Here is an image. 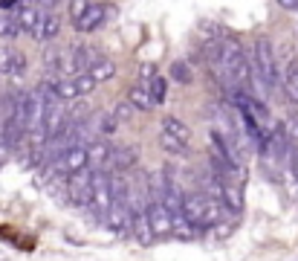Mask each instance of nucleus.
I'll return each instance as SVG.
<instances>
[{
    "mask_svg": "<svg viewBox=\"0 0 298 261\" xmlns=\"http://www.w3.org/2000/svg\"><path fill=\"white\" fill-rule=\"evenodd\" d=\"M252 67L261 73L266 90H275L278 87V61H275V49H272V41H269V38H258V41H255Z\"/></svg>",
    "mask_w": 298,
    "mask_h": 261,
    "instance_id": "obj_1",
    "label": "nucleus"
},
{
    "mask_svg": "<svg viewBox=\"0 0 298 261\" xmlns=\"http://www.w3.org/2000/svg\"><path fill=\"white\" fill-rule=\"evenodd\" d=\"M69 18H72V26H76L79 32H96V29L107 21V6H104V3L76 0V3H69Z\"/></svg>",
    "mask_w": 298,
    "mask_h": 261,
    "instance_id": "obj_2",
    "label": "nucleus"
},
{
    "mask_svg": "<svg viewBox=\"0 0 298 261\" xmlns=\"http://www.w3.org/2000/svg\"><path fill=\"white\" fill-rule=\"evenodd\" d=\"M113 183H116L113 174L96 171V177H93V206H90L96 221H107V212L113 206Z\"/></svg>",
    "mask_w": 298,
    "mask_h": 261,
    "instance_id": "obj_3",
    "label": "nucleus"
},
{
    "mask_svg": "<svg viewBox=\"0 0 298 261\" xmlns=\"http://www.w3.org/2000/svg\"><path fill=\"white\" fill-rule=\"evenodd\" d=\"M44 12H46V3H23L18 9V15H15L21 35H29L32 41H38L41 24H44Z\"/></svg>",
    "mask_w": 298,
    "mask_h": 261,
    "instance_id": "obj_4",
    "label": "nucleus"
},
{
    "mask_svg": "<svg viewBox=\"0 0 298 261\" xmlns=\"http://www.w3.org/2000/svg\"><path fill=\"white\" fill-rule=\"evenodd\" d=\"M44 67L52 79H76L72 76V52L69 49H46Z\"/></svg>",
    "mask_w": 298,
    "mask_h": 261,
    "instance_id": "obj_5",
    "label": "nucleus"
},
{
    "mask_svg": "<svg viewBox=\"0 0 298 261\" xmlns=\"http://www.w3.org/2000/svg\"><path fill=\"white\" fill-rule=\"evenodd\" d=\"M145 215H148V226H151V232H154V238L174 235V215L162 203H148Z\"/></svg>",
    "mask_w": 298,
    "mask_h": 261,
    "instance_id": "obj_6",
    "label": "nucleus"
},
{
    "mask_svg": "<svg viewBox=\"0 0 298 261\" xmlns=\"http://www.w3.org/2000/svg\"><path fill=\"white\" fill-rule=\"evenodd\" d=\"M113 151H116V148H110L107 140H96V143L87 145V157H90V168H93V171H107Z\"/></svg>",
    "mask_w": 298,
    "mask_h": 261,
    "instance_id": "obj_7",
    "label": "nucleus"
},
{
    "mask_svg": "<svg viewBox=\"0 0 298 261\" xmlns=\"http://www.w3.org/2000/svg\"><path fill=\"white\" fill-rule=\"evenodd\" d=\"M136 163H139V151L133 148V145H125V148L113 151V157H110V166H107V174H110V171H116V174H125V171H130Z\"/></svg>",
    "mask_w": 298,
    "mask_h": 261,
    "instance_id": "obj_8",
    "label": "nucleus"
},
{
    "mask_svg": "<svg viewBox=\"0 0 298 261\" xmlns=\"http://www.w3.org/2000/svg\"><path fill=\"white\" fill-rule=\"evenodd\" d=\"M96 49L93 47H87V44H81V47H76L72 49V76L79 79V76H87L90 73V67L96 64Z\"/></svg>",
    "mask_w": 298,
    "mask_h": 261,
    "instance_id": "obj_9",
    "label": "nucleus"
},
{
    "mask_svg": "<svg viewBox=\"0 0 298 261\" xmlns=\"http://www.w3.org/2000/svg\"><path fill=\"white\" fill-rule=\"evenodd\" d=\"M58 29H61V15L55 12V6H52V3H46L44 24H41V35H38V41H41V44H46V41L58 38Z\"/></svg>",
    "mask_w": 298,
    "mask_h": 261,
    "instance_id": "obj_10",
    "label": "nucleus"
},
{
    "mask_svg": "<svg viewBox=\"0 0 298 261\" xmlns=\"http://www.w3.org/2000/svg\"><path fill=\"white\" fill-rule=\"evenodd\" d=\"M127 102L133 105V110H151L154 102H151V93H148V84L145 82H133L127 87Z\"/></svg>",
    "mask_w": 298,
    "mask_h": 261,
    "instance_id": "obj_11",
    "label": "nucleus"
},
{
    "mask_svg": "<svg viewBox=\"0 0 298 261\" xmlns=\"http://www.w3.org/2000/svg\"><path fill=\"white\" fill-rule=\"evenodd\" d=\"M87 76H90V79H93L96 84L110 82V79L116 76V61H110L107 55H99V58H96V64L90 67V73H87Z\"/></svg>",
    "mask_w": 298,
    "mask_h": 261,
    "instance_id": "obj_12",
    "label": "nucleus"
},
{
    "mask_svg": "<svg viewBox=\"0 0 298 261\" xmlns=\"http://www.w3.org/2000/svg\"><path fill=\"white\" fill-rule=\"evenodd\" d=\"M168 76H171L174 84H185V87L194 82V70H191V64H188V61H171Z\"/></svg>",
    "mask_w": 298,
    "mask_h": 261,
    "instance_id": "obj_13",
    "label": "nucleus"
},
{
    "mask_svg": "<svg viewBox=\"0 0 298 261\" xmlns=\"http://www.w3.org/2000/svg\"><path fill=\"white\" fill-rule=\"evenodd\" d=\"M160 145L165 148V154H171V157H188V143L177 140V137L165 134V130H160Z\"/></svg>",
    "mask_w": 298,
    "mask_h": 261,
    "instance_id": "obj_14",
    "label": "nucleus"
},
{
    "mask_svg": "<svg viewBox=\"0 0 298 261\" xmlns=\"http://www.w3.org/2000/svg\"><path fill=\"white\" fill-rule=\"evenodd\" d=\"M162 130H165V134H171V137H177V140H183V143L191 140L188 125H185L183 119H177V116H165V119H162Z\"/></svg>",
    "mask_w": 298,
    "mask_h": 261,
    "instance_id": "obj_15",
    "label": "nucleus"
},
{
    "mask_svg": "<svg viewBox=\"0 0 298 261\" xmlns=\"http://www.w3.org/2000/svg\"><path fill=\"white\" fill-rule=\"evenodd\" d=\"M93 119V128L99 130L102 137H113L116 130H119V122L113 119V113L110 110H104V113H96V116H90Z\"/></svg>",
    "mask_w": 298,
    "mask_h": 261,
    "instance_id": "obj_16",
    "label": "nucleus"
},
{
    "mask_svg": "<svg viewBox=\"0 0 298 261\" xmlns=\"http://www.w3.org/2000/svg\"><path fill=\"white\" fill-rule=\"evenodd\" d=\"M284 93H287L289 102L298 105V61H289L287 76H284Z\"/></svg>",
    "mask_w": 298,
    "mask_h": 261,
    "instance_id": "obj_17",
    "label": "nucleus"
},
{
    "mask_svg": "<svg viewBox=\"0 0 298 261\" xmlns=\"http://www.w3.org/2000/svg\"><path fill=\"white\" fill-rule=\"evenodd\" d=\"M148 93H151V102H154V105H162V102L168 99V82H165L162 76H157V79L148 84Z\"/></svg>",
    "mask_w": 298,
    "mask_h": 261,
    "instance_id": "obj_18",
    "label": "nucleus"
},
{
    "mask_svg": "<svg viewBox=\"0 0 298 261\" xmlns=\"http://www.w3.org/2000/svg\"><path fill=\"white\" fill-rule=\"evenodd\" d=\"M21 29H18V21L15 15H3L0 12V38H18Z\"/></svg>",
    "mask_w": 298,
    "mask_h": 261,
    "instance_id": "obj_19",
    "label": "nucleus"
},
{
    "mask_svg": "<svg viewBox=\"0 0 298 261\" xmlns=\"http://www.w3.org/2000/svg\"><path fill=\"white\" fill-rule=\"evenodd\" d=\"M9 76H12V79H23V76H26V55H23V52H18V49H12Z\"/></svg>",
    "mask_w": 298,
    "mask_h": 261,
    "instance_id": "obj_20",
    "label": "nucleus"
},
{
    "mask_svg": "<svg viewBox=\"0 0 298 261\" xmlns=\"http://www.w3.org/2000/svg\"><path fill=\"white\" fill-rule=\"evenodd\" d=\"M110 113H113L116 122H127V119L133 116V105H130V102H119V105L110 110Z\"/></svg>",
    "mask_w": 298,
    "mask_h": 261,
    "instance_id": "obj_21",
    "label": "nucleus"
},
{
    "mask_svg": "<svg viewBox=\"0 0 298 261\" xmlns=\"http://www.w3.org/2000/svg\"><path fill=\"white\" fill-rule=\"evenodd\" d=\"M76 87H79V96H87V93H93L99 84L93 82L90 76H79V79H76Z\"/></svg>",
    "mask_w": 298,
    "mask_h": 261,
    "instance_id": "obj_22",
    "label": "nucleus"
},
{
    "mask_svg": "<svg viewBox=\"0 0 298 261\" xmlns=\"http://www.w3.org/2000/svg\"><path fill=\"white\" fill-rule=\"evenodd\" d=\"M12 67V47H0V76H9Z\"/></svg>",
    "mask_w": 298,
    "mask_h": 261,
    "instance_id": "obj_23",
    "label": "nucleus"
},
{
    "mask_svg": "<svg viewBox=\"0 0 298 261\" xmlns=\"http://www.w3.org/2000/svg\"><path fill=\"white\" fill-rule=\"evenodd\" d=\"M289 168H292V177L298 180V145H292V148H289Z\"/></svg>",
    "mask_w": 298,
    "mask_h": 261,
    "instance_id": "obj_24",
    "label": "nucleus"
},
{
    "mask_svg": "<svg viewBox=\"0 0 298 261\" xmlns=\"http://www.w3.org/2000/svg\"><path fill=\"white\" fill-rule=\"evenodd\" d=\"M6 154H9V148H6V143H3V140H0V166L6 163Z\"/></svg>",
    "mask_w": 298,
    "mask_h": 261,
    "instance_id": "obj_25",
    "label": "nucleus"
},
{
    "mask_svg": "<svg viewBox=\"0 0 298 261\" xmlns=\"http://www.w3.org/2000/svg\"><path fill=\"white\" fill-rule=\"evenodd\" d=\"M0 79H3V76H0Z\"/></svg>",
    "mask_w": 298,
    "mask_h": 261,
    "instance_id": "obj_26",
    "label": "nucleus"
}]
</instances>
